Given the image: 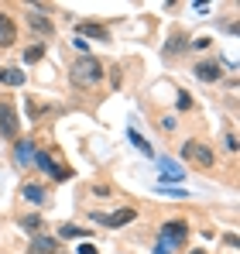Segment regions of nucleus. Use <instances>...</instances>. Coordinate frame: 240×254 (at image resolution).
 <instances>
[{
  "label": "nucleus",
  "mask_w": 240,
  "mask_h": 254,
  "mask_svg": "<svg viewBox=\"0 0 240 254\" xmlns=\"http://www.w3.org/2000/svg\"><path fill=\"white\" fill-rule=\"evenodd\" d=\"M100 79H103V62H100V59H89V55H86V59H79V62L72 65V83L82 86V89H86V86H96Z\"/></svg>",
  "instance_id": "1"
},
{
  "label": "nucleus",
  "mask_w": 240,
  "mask_h": 254,
  "mask_svg": "<svg viewBox=\"0 0 240 254\" xmlns=\"http://www.w3.org/2000/svg\"><path fill=\"white\" fill-rule=\"evenodd\" d=\"M182 158H185L189 165H196V169H213L216 151H213L209 144H202V141H185V144H182Z\"/></svg>",
  "instance_id": "2"
},
{
  "label": "nucleus",
  "mask_w": 240,
  "mask_h": 254,
  "mask_svg": "<svg viewBox=\"0 0 240 254\" xmlns=\"http://www.w3.org/2000/svg\"><path fill=\"white\" fill-rule=\"evenodd\" d=\"M17 130H21V121H17V110H14V103H0V134L3 137H17Z\"/></svg>",
  "instance_id": "3"
},
{
  "label": "nucleus",
  "mask_w": 240,
  "mask_h": 254,
  "mask_svg": "<svg viewBox=\"0 0 240 254\" xmlns=\"http://www.w3.org/2000/svg\"><path fill=\"white\" fill-rule=\"evenodd\" d=\"M161 244H168V248H175V244H182L185 241V234H189V227L182 223V220H172V223H161Z\"/></svg>",
  "instance_id": "4"
},
{
  "label": "nucleus",
  "mask_w": 240,
  "mask_h": 254,
  "mask_svg": "<svg viewBox=\"0 0 240 254\" xmlns=\"http://www.w3.org/2000/svg\"><path fill=\"white\" fill-rule=\"evenodd\" d=\"M35 162H38V165H41L45 172H48V175H55L59 182H65V179H72V172L65 169V165H59V162H55V158H52L48 151H38V155H35Z\"/></svg>",
  "instance_id": "5"
},
{
  "label": "nucleus",
  "mask_w": 240,
  "mask_h": 254,
  "mask_svg": "<svg viewBox=\"0 0 240 254\" xmlns=\"http://www.w3.org/2000/svg\"><path fill=\"white\" fill-rule=\"evenodd\" d=\"M31 254H62V244L45 237V234H35L31 237Z\"/></svg>",
  "instance_id": "6"
},
{
  "label": "nucleus",
  "mask_w": 240,
  "mask_h": 254,
  "mask_svg": "<svg viewBox=\"0 0 240 254\" xmlns=\"http://www.w3.org/2000/svg\"><path fill=\"white\" fill-rule=\"evenodd\" d=\"M14 42H17V24L10 21V14H3V10H0V45H3V48H10Z\"/></svg>",
  "instance_id": "7"
},
{
  "label": "nucleus",
  "mask_w": 240,
  "mask_h": 254,
  "mask_svg": "<svg viewBox=\"0 0 240 254\" xmlns=\"http://www.w3.org/2000/svg\"><path fill=\"white\" fill-rule=\"evenodd\" d=\"M79 38H96V42H110V31L96 21H82L79 24Z\"/></svg>",
  "instance_id": "8"
},
{
  "label": "nucleus",
  "mask_w": 240,
  "mask_h": 254,
  "mask_svg": "<svg viewBox=\"0 0 240 254\" xmlns=\"http://www.w3.org/2000/svg\"><path fill=\"white\" fill-rule=\"evenodd\" d=\"M35 155H38V148H35L31 141H17V144H14V158H17V165H31Z\"/></svg>",
  "instance_id": "9"
},
{
  "label": "nucleus",
  "mask_w": 240,
  "mask_h": 254,
  "mask_svg": "<svg viewBox=\"0 0 240 254\" xmlns=\"http://www.w3.org/2000/svg\"><path fill=\"white\" fill-rule=\"evenodd\" d=\"M100 223H107V227H123V223H130L134 220V210L127 206V210H117V213H110V216H96Z\"/></svg>",
  "instance_id": "10"
},
{
  "label": "nucleus",
  "mask_w": 240,
  "mask_h": 254,
  "mask_svg": "<svg viewBox=\"0 0 240 254\" xmlns=\"http://www.w3.org/2000/svg\"><path fill=\"white\" fill-rule=\"evenodd\" d=\"M196 76H199L202 83H216L223 72H220V65H216V62H199V65H196Z\"/></svg>",
  "instance_id": "11"
},
{
  "label": "nucleus",
  "mask_w": 240,
  "mask_h": 254,
  "mask_svg": "<svg viewBox=\"0 0 240 254\" xmlns=\"http://www.w3.org/2000/svg\"><path fill=\"white\" fill-rule=\"evenodd\" d=\"M28 24H31L38 35H52V31H55L52 17H45V14H28Z\"/></svg>",
  "instance_id": "12"
},
{
  "label": "nucleus",
  "mask_w": 240,
  "mask_h": 254,
  "mask_svg": "<svg viewBox=\"0 0 240 254\" xmlns=\"http://www.w3.org/2000/svg\"><path fill=\"white\" fill-rule=\"evenodd\" d=\"M0 83L3 86H21L24 83V72H21V69H0Z\"/></svg>",
  "instance_id": "13"
},
{
  "label": "nucleus",
  "mask_w": 240,
  "mask_h": 254,
  "mask_svg": "<svg viewBox=\"0 0 240 254\" xmlns=\"http://www.w3.org/2000/svg\"><path fill=\"white\" fill-rule=\"evenodd\" d=\"M161 172H165V182H182V169H175L168 158H161Z\"/></svg>",
  "instance_id": "14"
},
{
  "label": "nucleus",
  "mask_w": 240,
  "mask_h": 254,
  "mask_svg": "<svg viewBox=\"0 0 240 254\" xmlns=\"http://www.w3.org/2000/svg\"><path fill=\"white\" fill-rule=\"evenodd\" d=\"M59 234H62L65 241H76V237H82V234H86V230H79L76 223H62V230H59Z\"/></svg>",
  "instance_id": "15"
},
{
  "label": "nucleus",
  "mask_w": 240,
  "mask_h": 254,
  "mask_svg": "<svg viewBox=\"0 0 240 254\" xmlns=\"http://www.w3.org/2000/svg\"><path fill=\"white\" fill-rule=\"evenodd\" d=\"M127 137H130V141H134V144H137V148H141L144 155H155V151H151V144H148V141H144V137H141V134H137L134 127H130V134H127Z\"/></svg>",
  "instance_id": "16"
},
{
  "label": "nucleus",
  "mask_w": 240,
  "mask_h": 254,
  "mask_svg": "<svg viewBox=\"0 0 240 254\" xmlns=\"http://www.w3.org/2000/svg\"><path fill=\"white\" fill-rule=\"evenodd\" d=\"M41 55H45V45H31V48L24 52V62H38Z\"/></svg>",
  "instance_id": "17"
},
{
  "label": "nucleus",
  "mask_w": 240,
  "mask_h": 254,
  "mask_svg": "<svg viewBox=\"0 0 240 254\" xmlns=\"http://www.w3.org/2000/svg\"><path fill=\"white\" fill-rule=\"evenodd\" d=\"M24 199H31V203H41V199H45V192H41L38 186H24Z\"/></svg>",
  "instance_id": "18"
},
{
  "label": "nucleus",
  "mask_w": 240,
  "mask_h": 254,
  "mask_svg": "<svg viewBox=\"0 0 240 254\" xmlns=\"http://www.w3.org/2000/svg\"><path fill=\"white\" fill-rule=\"evenodd\" d=\"M21 227H24V230H41V216H35V213H31V216H24V220H21Z\"/></svg>",
  "instance_id": "19"
},
{
  "label": "nucleus",
  "mask_w": 240,
  "mask_h": 254,
  "mask_svg": "<svg viewBox=\"0 0 240 254\" xmlns=\"http://www.w3.org/2000/svg\"><path fill=\"white\" fill-rule=\"evenodd\" d=\"M192 107V96L189 93H179V110H189Z\"/></svg>",
  "instance_id": "20"
},
{
  "label": "nucleus",
  "mask_w": 240,
  "mask_h": 254,
  "mask_svg": "<svg viewBox=\"0 0 240 254\" xmlns=\"http://www.w3.org/2000/svg\"><path fill=\"white\" fill-rule=\"evenodd\" d=\"M155 254H172V248H168V244H161V241H158V244H155Z\"/></svg>",
  "instance_id": "21"
},
{
  "label": "nucleus",
  "mask_w": 240,
  "mask_h": 254,
  "mask_svg": "<svg viewBox=\"0 0 240 254\" xmlns=\"http://www.w3.org/2000/svg\"><path fill=\"white\" fill-rule=\"evenodd\" d=\"M79 254H96V248H93V244H82V248H79Z\"/></svg>",
  "instance_id": "22"
},
{
  "label": "nucleus",
  "mask_w": 240,
  "mask_h": 254,
  "mask_svg": "<svg viewBox=\"0 0 240 254\" xmlns=\"http://www.w3.org/2000/svg\"><path fill=\"white\" fill-rule=\"evenodd\" d=\"M192 254H202V251H192Z\"/></svg>",
  "instance_id": "23"
}]
</instances>
